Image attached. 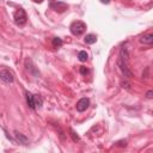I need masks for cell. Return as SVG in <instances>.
Returning a JSON list of instances; mask_svg holds the SVG:
<instances>
[{"label":"cell","instance_id":"obj_16","mask_svg":"<svg viewBox=\"0 0 153 153\" xmlns=\"http://www.w3.org/2000/svg\"><path fill=\"white\" fill-rule=\"evenodd\" d=\"M99 1H100L102 4H109V3H110V0H99Z\"/></svg>","mask_w":153,"mask_h":153},{"label":"cell","instance_id":"obj_14","mask_svg":"<svg viewBox=\"0 0 153 153\" xmlns=\"http://www.w3.org/2000/svg\"><path fill=\"white\" fill-rule=\"evenodd\" d=\"M69 132H71V135H72V138H73V140H74V141H79V136L76 135V133H75L73 129H71Z\"/></svg>","mask_w":153,"mask_h":153},{"label":"cell","instance_id":"obj_2","mask_svg":"<svg viewBox=\"0 0 153 153\" xmlns=\"http://www.w3.org/2000/svg\"><path fill=\"white\" fill-rule=\"evenodd\" d=\"M28 16H27V12H25L23 8H18L15 12V23L17 25H24L27 23Z\"/></svg>","mask_w":153,"mask_h":153},{"label":"cell","instance_id":"obj_18","mask_svg":"<svg viewBox=\"0 0 153 153\" xmlns=\"http://www.w3.org/2000/svg\"><path fill=\"white\" fill-rule=\"evenodd\" d=\"M32 1H34V3H38V4H41V3L43 1V0H32Z\"/></svg>","mask_w":153,"mask_h":153},{"label":"cell","instance_id":"obj_10","mask_svg":"<svg viewBox=\"0 0 153 153\" xmlns=\"http://www.w3.org/2000/svg\"><path fill=\"white\" fill-rule=\"evenodd\" d=\"M78 59H79V61L85 62V61H87L88 55H87V53L85 52V50H81V52H79V54H78Z\"/></svg>","mask_w":153,"mask_h":153},{"label":"cell","instance_id":"obj_7","mask_svg":"<svg viewBox=\"0 0 153 153\" xmlns=\"http://www.w3.org/2000/svg\"><path fill=\"white\" fill-rule=\"evenodd\" d=\"M27 103L28 105L31 108V109H35L36 105H35V99H34V95L30 93V92H27Z\"/></svg>","mask_w":153,"mask_h":153},{"label":"cell","instance_id":"obj_13","mask_svg":"<svg viewBox=\"0 0 153 153\" xmlns=\"http://www.w3.org/2000/svg\"><path fill=\"white\" fill-rule=\"evenodd\" d=\"M16 136H17V139H18V140H20V141H22V144H27V142H28V139L25 138V136H23L20 133L16 132Z\"/></svg>","mask_w":153,"mask_h":153},{"label":"cell","instance_id":"obj_8","mask_svg":"<svg viewBox=\"0 0 153 153\" xmlns=\"http://www.w3.org/2000/svg\"><path fill=\"white\" fill-rule=\"evenodd\" d=\"M84 40H85V43H87V44H93L97 41V37L93 34H88V35L85 36Z\"/></svg>","mask_w":153,"mask_h":153},{"label":"cell","instance_id":"obj_15","mask_svg":"<svg viewBox=\"0 0 153 153\" xmlns=\"http://www.w3.org/2000/svg\"><path fill=\"white\" fill-rule=\"evenodd\" d=\"M80 73H81L83 75H86V74L88 73V69H87L86 67H80Z\"/></svg>","mask_w":153,"mask_h":153},{"label":"cell","instance_id":"obj_6","mask_svg":"<svg viewBox=\"0 0 153 153\" xmlns=\"http://www.w3.org/2000/svg\"><path fill=\"white\" fill-rule=\"evenodd\" d=\"M88 105H90V99L88 98H81L78 103H76V110H78L79 112H83L88 108Z\"/></svg>","mask_w":153,"mask_h":153},{"label":"cell","instance_id":"obj_3","mask_svg":"<svg viewBox=\"0 0 153 153\" xmlns=\"http://www.w3.org/2000/svg\"><path fill=\"white\" fill-rule=\"evenodd\" d=\"M117 66H119V68L121 69L122 74L126 76V78H132V76H133V73H132V71L129 69L128 62H127V61H123V60L119 59V60H117Z\"/></svg>","mask_w":153,"mask_h":153},{"label":"cell","instance_id":"obj_17","mask_svg":"<svg viewBox=\"0 0 153 153\" xmlns=\"http://www.w3.org/2000/svg\"><path fill=\"white\" fill-rule=\"evenodd\" d=\"M152 95H153V92H152V91H148V92H147V98H152Z\"/></svg>","mask_w":153,"mask_h":153},{"label":"cell","instance_id":"obj_4","mask_svg":"<svg viewBox=\"0 0 153 153\" xmlns=\"http://www.w3.org/2000/svg\"><path fill=\"white\" fill-rule=\"evenodd\" d=\"M50 7H52L55 12H59V13H62V12H65L68 10V5L66 3H63V1H50Z\"/></svg>","mask_w":153,"mask_h":153},{"label":"cell","instance_id":"obj_12","mask_svg":"<svg viewBox=\"0 0 153 153\" xmlns=\"http://www.w3.org/2000/svg\"><path fill=\"white\" fill-rule=\"evenodd\" d=\"M34 99H35V105L36 107H38V108H41L42 107V98L40 97V96H34Z\"/></svg>","mask_w":153,"mask_h":153},{"label":"cell","instance_id":"obj_1","mask_svg":"<svg viewBox=\"0 0 153 153\" xmlns=\"http://www.w3.org/2000/svg\"><path fill=\"white\" fill-rule=\"evenodd\" d=\"M69 30L72 32V35L74 36H80L84 34V31L86 30V24L81 20H76V22H73L69 27Z\"/></svg>","mask_w":153,"mask_h":153},{"label":"cell","instance_id":"obj_5","mask_svg":"<svg viewBox=\"0 0 153 153\" xmlns=\"http://www.w3.org/2000/svg\"><path fill=\"white\" fill-rule=\"evenodd\" d=\"M0 79L6 84H11V83H13L15 76H13V73L10 69H3V71H0Z\"/></svg>","mask_w":153,"mask_h":153},{"label":"cell","instance_id":"obj_11","mask_svg":"<svg viewBox=\"0 0 153 153\" xmlns=\"http://www.w3.org/2000/svg\"><path fill=\"white\" fill-rule=\"evenodd\" d=\"M62 44H63V42H62L61 38H59V37H54L53 38V46L55 48H60V47H62Z\"/></svg>","mask_w":153,"mask_h":153},{"label":"cell","instance_id":"obj_9","mask_svg":"<svg viewBox=\"0 0 153 153\" xmlns=\"http://www.w3.org/2000/svg\"><path fill=\"white\" fill-rule=\"evenodd\" d=\"M140 42L144 43V44H152L153 43V35H146L144 37L140 38Z\"/></svg>","mask_w":153,"mask_h":153}]
</instances>
